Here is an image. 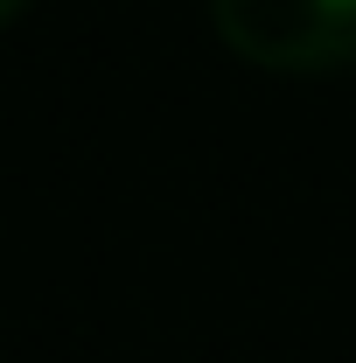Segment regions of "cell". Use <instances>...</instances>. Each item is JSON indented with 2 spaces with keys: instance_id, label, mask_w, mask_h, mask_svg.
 Instances as JSON below:
<instances>
[{
  "instance_id": "6da1fadb",
  "label": "cell",
  "mask_w": 356,
  "mask_h": 363,
  "mask_svg": "<svg viewBox=\"0 0 356 363\" xmlns=\"http://www.w3.org/2000/svg\"><path fill=\"white\" fill-rule=\"evenodd\" d=\"M210 21L266 70L356 63V0H210Z\"/></svg>"
},
{
  "instance_id": "7a4b0ae2",
  "label": "cell",
  "mask_w": 356,
  "mask_h": 363,
  "mask_svg": "<svg viewBox=\"0 0 356 363\" xmlns=\"http://www.w3.org/2000/svg\"><path fill=\"white\" fill-rule=\"evenodd\" d=\"M14 7H21V0H0V21H7V14H14Z\"/></svg>"
}]
</instances>
